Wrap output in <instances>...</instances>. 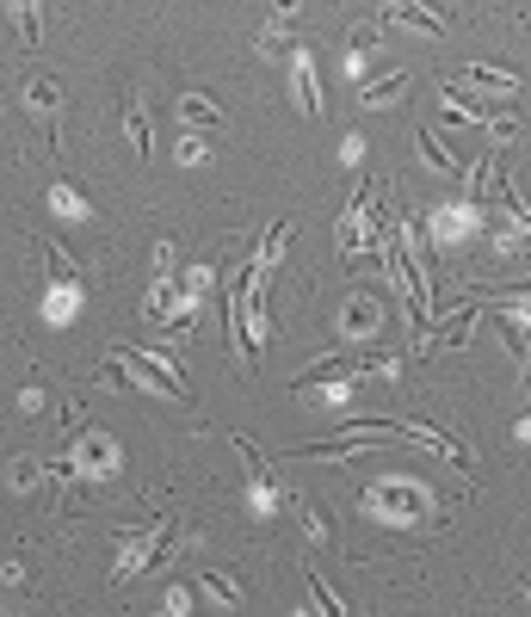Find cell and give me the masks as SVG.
I'll return each instance as SVG.
<instances>
[{"instance_id":"18","label":"cell","mask_w":531,"mask_h":617,"mask_svg":"<svg viewBox=\"0 0 531 617\" xmlns=\"http://www.w3.org/2000/svg\"><path fill=\"white\" fill-rule=\"evenodd\" d=\"M124 130H130V142H136V161L149 155V118H143V93H130L124 99Z\"/></svg>"},{"instance_id":"1","label":"cell","mask_w":531,"mask_h":617,"mask_svg":"<svg viewBox=\"0 0 531 617\" xmlns=\"http://www.w3.org/2000/svg\"><path fill=\"white\" fill-rule=\"evenodd\" d=\"M173 543H180V513H155V519H143V525H130V531L118 537V568H112V580L124 587V580L161 568V562L173 556Z\"/></svg>"},{"instance_id":"27","label":"cell","mask_w":531,"mask_h":617,"mask_svg":"<svg viewBox=\"0 0 531 617\" xmlns=\"http://www.w3.org/2000/svg\"><path fill=\"white\" fill-rule=\"evenodd\" d=\"M44 402H50V395H44V383H25V395H19V408H25V414H38Z\"/></svg>"},{"instance_id":"21","label":"cell","mask_w":531,"mask_h":617,"mask_svg":"<svg viewBox=\"0 0 531 617\" xmlns=\"http://www.w3.org/2000/svg\"><path fill=\"white\" fill-rule=\"evenodd\" d=\"M50 469H56V463H38V457H13V469H7V476H13V488L25 494V488H38V482L50 476Z\"/></svg>"},{"instance_id":"28","label":"cell","mask_w":531,"mask_h":617,"mask_svg":"<svg viewBox=\"0 0 531 617\" xmlns=\"http://www.w3.org/2000/svg\"><path fill=\"white\" fill-rule=\"evenodd\" d=\"M173 260H180V253H173V241H161V247H155V272L173 278Z\"/></svg>"},{"instance_id":"32","label":"cell","mask_w":531,"mask_h":617,"mask_svg":"<svg viewBox=\"0 0 531 617\" xmlns=\"http://www.w3.org/2000/svg\"><path fill=\"white\" fill-rule=\"evenodd\" d=\"M525 599H531V580H525Z\"/></svg>"},{"instance_id":"11","label":"cell","mask_w":531,"mask_h":617,"mask_svg":"<svg viewBox=\"0 0 531 617\" xmlns=\"http://www.w3.org/2000/svg\"><path fill=\"white\" fill-rule=\"evenodd\" d=\"M476 315H482V303L470 297L464 309H457V315L445 321V328H433V334H427V346H439V352H457V346H464V340H470V321H476Z\"/></svg>"},{"instance_id":"29","label":"cell","mask_w":531,"mask_h":617,"mask_svg":"<svg viewBox=\"0 0 531 617\" xmlns=\"http://www.w3.org/2000/svg\"><path fill=\"white\" fill-rule=\"evenodd\" d=\"M488 130H494V142H513V136H519V124H513V118H501V112L488 118Z\"/></svg>"},{"instance_id":"31","label":"cell","mask_w":531,"mask_h":617,"mask_svg":"<svg viewBox=\"0 0 531 617\" xmlns=\"http://www.w3.org/2000/svg\"><path fill=\"white\" fill-rule=\"evenodd\" d=\"M309 593H315V611H340V599L322 587V580H309Z\"/></svg>"},{"instance_id":"2","label":"cell","mask_w":531,"mask_h":617,"mask_svg":"<svg viewBox=\"0 0 531 617\" xmlns=\"http://www.w3.org/2000/svg\"><path fill=\"white\" fill-rule=\"evenodd\" d=\"M31 247L44 253V272H50V297H44V315L50 321H68L75 315V303L87 297V278H81V266L68 260V253L50 241V235H31Z\"/></svg>"},{"instance_id":"23","label":"cell","mask_w":531,"mask_h":617,"mask_svg":"<svg viewBox=\"0 0 531 617\" xmlns=\"http://www.w3.org/2000/svg\"><path fill=\"white\" fill-rule=\"evenodd\" d=\"M377 44H383V25H377V19H365V25L346 31V50H352V56H371Z\"/></svg>"},{"instance_id":"10","label":"cell","mask_w":531,"mask_h":617,"mask_svg":"<svg viewBox=\"0 0 531 617\" xmlns=\"http://www.w3.org/2000/svg\"><path fill=\"white\" fill-rule=\"evenodd\" d=\"M377 328H383V309H377V297H365V290H359V297L346 303V315H340V334L359 340V334H377Z\"/></svg>"},{"instance_id":"13","label":"cell","mask_w":531,"mask_h":617,"mask_svg":"<svg viewBox=\"0 0 531 617\" xmlns=\"http://www.w3.org/2000/svg\"><path fill=\"white\" fill-rule=\"evenodd\" d=\"M291 87H297V112H303V118H322V87H315L309 56H297V62H291Z\"/></svg>"},{"instance_id":"17","label":"cell","mask_w":531,"mask_h":617,"mask_svg":"<svg viewBox=\"0 0 531 617\" xmlns=\"http://www.w3.org/2000/svg\"><path fill=\"white\" fill-rule=\"evenodd\" d=\"M383 13L396 19V25H408V31H433V38L445 31V19H439V13H427V7H408V0H396V7H383Z\"/></svg>"},{"instance_id":"6","label":"cell","mask_w":531,"mask_h":617,"mask_svg":"<svg viewBox=\"0 0 531 617\" xmlns=\"http://www.w3.org/2000/svg\"><path fill=\"white\" fill-rule=\"evenodd\" d=\"M75 469L81 476H118V439L112 432H81L75 439Z\"/></svg>"},{"instance_id":"5","label":"cell","mask_w":531,"mask_h":617,"mask_svg":"<svg viewBox=\"0 0 531 617\" xmlns=\"http://www.w3.org/2000/svg\"><path fill=\"white\" fill-rule=\"evenodd\" d=\"M118 358L130 365V377H136V383H149V389H161V395H167V402H186V408H192V389L167 371V358H155V352H130V346H118Z\"/></svg>"},{"instance_id":"9","label":"cell","mask_w":531,"mask_h":617,"mask_svg":"<svg viewBox=\"0 0 531 617\" xmlns=\"http://www.w3.org/2000/svg\"><path fill=\"white\" fill-rule=\"evenodd\" d=\"M25 105H31V118H38V124H56V112H62V81H56V75H31V81H25Z\"/></svg>"},{"instance_id":"8","label":"cell","mask_w":531,"mask_h":617,"mask_svg":"<svg viewBox=\"0 0 531 617\" xmlns=\"http://www.w3.org/2000/svg\"><path fill=\"white\" fill-rule=\"evenodd\" d=\"M235 457H247V476H254V500H260V513H272L278 500H285V488H278V476H272V463L247 445V439H235Z\"/></svg>"},{"instance_id":"26","label":"cell","mask_w":531,"mask_h":617,"mask_svg":"<svg viewBox=\"0 0 531 617\" xmlns=\"http://www.w3.org/2000/svg\"><path fill=\"white\" fill-rule=\"evenodd\" d=\"M161 611H173V617H180V611H198V599H192V587H173Z\"/></svg>"},{"instance_id":"7","label":"cell","mask_w":531,"mask_h":617,"mask_svg":"<svg viewBox=\"0 0 531 617\" xmlns=\"http://www.w3.org/2000/svg\"><path fill=\"white\" fill-rule=\"evenodd\" d=\"M297 25H303L297 7H272V19H266V31H260V56H272V62L291 56V62H297V56H303V50H297Z\"/></svg>"},{"instance_id":"3","label":"cell","mask_w":531,"mask_h":617,"mask_svg":"<svg viewBox=\"0 0 531 617\" xmlns=\"http://www.w3.org/2000/svg\"><path fill=\"white\" fill-rule=\"evenodd\" d=\"M371 506H377V513H389V519L427 525L439 500H433L427 488H420V482H396V476H389V482H377V488H371Z\"/></svg>"},{"instance_id":"22","label":"cell","mask_w":531,"mask_h":617,"mask_svg":"<svg viewBox=\"0 0 531 617\" xmlns=\"http://www.w3.org/2000/svg\"><path fill=\"white\" fill-rule=\"evenodd\" d=\"M420 155H427V167H433V173H457V167H464L457 155H445V142H439L433 130H420Z\"/></svg>"},{"instance_id":"14","label":"cell","mask_w":531,"mask_h":617,"mask_svg":"<svg viewBox=\"0 0 531 617\" xmlns=\"http://www.w3.org/2000/svg\"><path fill=\"white\" fill-rule=\"evenodd\" d=\"M50 210H56V216H68V223H87V210H93V204H87L75 186H68V179H50Z\"/></svg>"},{"instance_id":"19","label":"cell","mask_w":531,"mask_h":617,"mask_svg":"<svg viewBox=\"0 0 531 617\" xmlns=\"http://www.w3.org/2000/svg\"><path fill=\"white\" fill-rule=\"evenodd\" d=\"M297 519H303V537L315 543V550H334V525L315 513V506H303V500H297Z\"/></svg>"},{"instance_id":"30","label":"cell","mask_w":531,"mask_h":617,"mask_svg":"<svg viewBox=\"0 0 531 617\" xmlns=\"http://www.w3.org/2000/svg\"><path fill=\"white\" fill-rule=\"evenodd\" d=\"M180 161H186V167H192V161H204V142H198V136H186V130H180Z\"/></svg>"},{"instance_id":"24","label":"cell","mask_w":531,"mask_h":617,"mask_svg":"<svg viewBox=\"0 0 531 617\" xmlns=\"http://www.w3.org/2000/svg\"><path fill=\"white\" fill-rule=\"evenodd\" d=\"M402 93H408V75H383L359 93V105H383V99H402Z\"/></svg>"},{"instance_id":"12","label":"cell","mask_w":531,"mask_h":617,"mask_svg":"<svg viewBox=\"0 0 531 617\" xmlns=\"http://www.w3.org/2000/svg\"><path fill=\"white\" fill-rule=\"evenodd\" d=\"M217 124H223V112L210 93H180V130H217Z\"/></svg>"},{"instance_id":"4","label":"cell","mask_w":531,"mask_h":617,"mask_svg":"<svg viewBox=\"0 0 531 617\" xmlns=\"http://www.w3.org/2000/svg\"><path fill=\"white\" fill-rule=\"evenodd\" d=\"M365 371H389V358H377V352H359V358H322V365H309L291 389L309 395V389H328V383H352V377H365Z\"/></svg>"},{"instance_id":"20","label":"cell","mask_w":531,"mask_h":617,"mask_svg":"<svg viewBox=\"0 0 531 617\" xmlns=\"http://www.w3.org/2000/svg\"><path fill=\"white\" fill-rule=\"evenodd\" d=\"M7 13L19 19V38H25V50H38V38H44V19H38V7H31V0H13Z\"/></svg>"},{"instance_id":"16","label":"cell","mask_w":531,"mask_h":617,"mask_svg":"<svg viewBox=\"0 0 531 617\" xmlns=\"http://www.w3.org/2000/svg\"><path fill=\"white\" fill-rule=\"evenodd\" d=\"M501 340H507V352L519 358V377L531 383V334H525V321H513V315H501Z\"/></svg>"},{"instance_id":"15","label":"cell","mask_w":531,"mask_h":617,"mask_svg":"<svg viewBox=\"0 0 531 617\" xmlns=\"http://www.w3.org/2000/svg\"><path fill=\"white\" fill-rule=\"evenodd\" d=\"M464 81H470V87H482V93H507V99H513V93H525V81H519V75H507V68H482V62L470 68Z\"/></svg>"},{"instance_id":"25","label":"cell","mask_w":531,"mask_h":617,"mask_svg":"<svg viewBox=\"0 0 531 617\" xmlns=\"http://www.w3.org/2000/svg\"><path fill=\"white\" fill-rule=\"evenodd\" d=\"M204 593L223 599V605H241V580H229V574H204Z\"/></svg>"}]
</instances>
